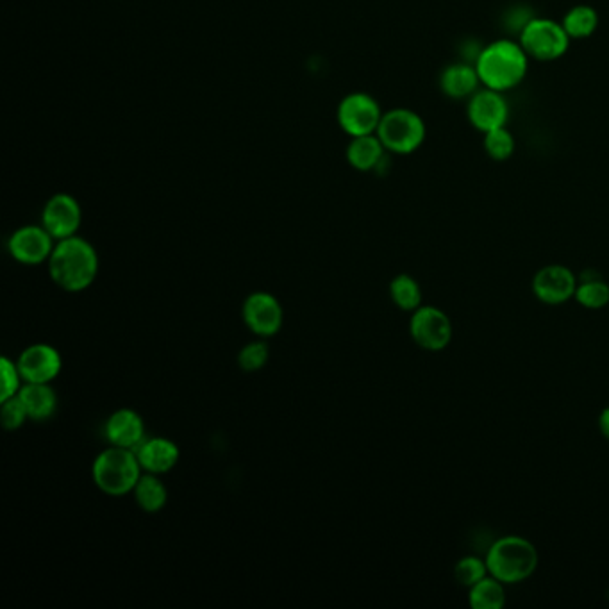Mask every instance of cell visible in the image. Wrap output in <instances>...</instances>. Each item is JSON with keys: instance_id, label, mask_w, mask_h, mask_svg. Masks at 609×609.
Here are the masks:
<instances>
[{"instance_id": "8", "label": "cell", "mask_w": 609, "mask_h": 609, "mask_svg": "<svg viewBox=\"0 0 609 609\" xmlns=\"http://www.w3.org/2000/svg\"><path fill=\"white\" fill-rule=\"evenodd\" d=\"M409 334L420 349L427 352H440L452 342L451 317L436 306H420L411 313Z\"/></svg>"}, {"instance_id": "26", "label": "cell", "mask_w": 609, "mask_h": 609, "mask_svg": "<svg viewBox=\"0 0 609 609\" xmlns=\"http://www.w3.org/2000/svg\"><path fill=\"white\" fill-rule=\"evenodd\" d=\"M486 576H490L486 559L479 556H463L454 565V579L467 590Z\"/></svg>"}, {"instance_id": "10", "label": "cell", "mask_w": 609, "mask_h": 609, "mask_svg": "<svg viewBox=\"0 0 609 609\" xmlns=\"http://www.w3.org/2000/svg\"><path fill=\"white\" fill-rule=\"evenodd\" d=\"M531 290L543 304L559 306L574 299L577 276L565 265H545L534 274Z\"/></svg>"}, {"instance_id": "19", "label": "cell", "mask_w": 609, "mask_h": 609, "mask_svg": "<svg viewBox=\"0 0 609 609\" xmlns=\"http://www.w3.org/2000/svg\"><path fill=\"white\" fill-rule=\"evenodd\" d=\"M18 397L24 402L29 418L36 422L49 420L58 409V395L51 383H24Z\"/></svg>"}, {"instance_id": "24", "label": "cell", "mask_w": 609, "mask_h": 609, "mask_svg": "<svg viewBox=\"0 0 609 609\" xmlns=\"http://www.w3.org/2000/svg\"><path fill=\"white\" fill-rule=\"evenodd\" d=\"M390 297L401 311L413 313L422 306V288L417 279L409 274H399L390 283Z\"/></svg>"}, {"instance_id": "17", "label": "cell", "mask_w": 609, "mask_h": 609, "mask_svg": "<svg viewBox=\"0 0 609 609\" xmlns=\"http://www.w3.org/2000/svg\"><path fill=\"white\" fill-rule=\"evenodd\" d=\"M479 86H483V84L477 74L476 65L467 63V61L452 63L443 70L442 76H440V88H442L443 95H447L454 101L470 99L479 90Z\"/></svg>"}, {"instance_id": "1", "label": "cell", "mask_w": 609, "mask_h": 609, "mask_svg": "<svg viewBox=\"0 0 609 609\" xmlns=\"http://www.w3.org/2000/svg\"><path fill=\"white\" fill-rule=\"evenodd\" d=\"M47 263L52 281L65 292H83L99 274V254L92 243L77 234L59 240Z\"/></svg>"}, {"instance_id": "2", "label": "cell", "mask_w": 609, "mask_h": 609, "mask_svg": "<svg viewBox=\"0 0 609 609\" xmlns=\"http://www.w3.org/2000/svg\"><path fill=\"white\" fill-rule=\"evenodd\" d=\"M474 65L484 88L506 93L526 79L529 56L520 42L495 40L479 51Z\"/></svg>"}, {"instance_id": "3", "label": "cell", "mask_w": 609, "mask_h": 609, "mask_svg": "<svg viewBox=\"0 0 609 609\" xmlns=\"http://www.w3.org/2000/svg\"><path fill=\"white\" fill-rule=\"evenodd\" d=\"M484 559L490 576L506 586H513L533 576L540 563V554L531 540L518 534H506L490 545Z\"/></svg>"}, {"instance_id": "28", "label": "cell", "mask_w": 609, "mask_h": 609, "mask_svg": "<svg viewBox=\"0 0 609 609\" xmlns=\"http://www.w3.org/2000/svg\"><path fill=\"white\" fill-rule=\"evenodd\" d=\"M0 374H2V393H0V401H6L11 397H17L20 388L24 386V379L18 370V365L15 361L9 358L0 359Z\"/></svg>"}, {"instance_id": "16", "label": "cell", "mask_w": 609, "mask_h": 609, "mask_svg": "<svg viewBox=\"0 0 609 609\" xmlns=\"http://www.w3.org/2000/svg\"><path fill=\"white\" fill-rule=\"evenodd\" d=\"M134 452L140 459L143 472L156 476L174 470L179 461V447L167 438H145Z\"/></svg>"}, {"instance_id": "25", "label": "cell", "mask_w": 609, "mask_h": 609, "mask_svg": "<svg viewBox=\"0 0 609 609\" xmlns=\"http://www.w3.org/2000/svg\"><path fill=\"white\" fill-rule=\"evenodd\" d=\"M515 145V136L509 133L508 127L484 133V151L493 161H508L515 152Z\"/></svg>"}, {"instance_id": "30", "label": "cell", "mask_w": 609, "mask_h": 609, "mask_svg": "<svg viewBox=\"0 0 609 609\" xmlns=\"http://www.w3.org/2000/svg\"><path fill=\"white\" fill-rule=\"evenodd\" d=\"M599 429H601L602 436L609 442V406L602 409L601 415H599Z\"/></svg>"}, {"instance_id": "15", "label": "cell", "mask_w": 609, "mask_h": 609, "mask_svg": "<svg viewBox=\"0 0 609 609\" xmlns=\"http://www.w3.org/2000/svg\"><path fill=\"white\" fill-rule=\"evenodd\" d=\"M104 434L109 445L136 451L145 440V422L134 409H118L106 420Z\"/></svg>"}, {"instance_id": "18", "label": "cell", "mask_w": 609, "mask_h": 609, "mask_svg": "<svg viewBox=\"0 0 609 609\" xmlns=\"http://www.w3.org/2000/svg\"><path fill=\"white\" fill-rule=\"evenodd\" d=\"M386 147L377 134H365L351 138L347 147V161L358 172L379 170L386 159Z\"/></svg>"}, {"instance_id": "4", "label": "cell", "mask_w": 609, "mask_h": 609, "mask_svg": "<svg viewBox=\"0 0 609 609\" xmlns=\"http://www.w3.org/2000/svg\"><path fill=\"white\" fill-rule=\"evenodd\" d=\"M143 476V468L136 452L109 445L93 461L92 477L95 486L109 497H124L134 490Z\"/></svg>"}, {"instance_id": "6", "label": "cell", "mask_w": 609, "mask_h": 609, "mask_svg": "<svg viewBox=\"0 0 609 609\" xmlns=\"http://www.w3.org/2000/svg\"><path fill=\"white\" fill-rule=\"evenodd\" d=\"M520 45L529 59L549 63L567 54L570 36L561 22L534 17L522 27Z\"/></svg>"}, {"instance_id": "9", "label": "cell", "mask_w": 609, "mask_h": 609, "mask_svg": "<svg viewBox=\"0 0 609 609\" xmlns=\"http://www.w3.org/2000/svg\"><path fill=\"white\" fill-rule=\"evenodd\" d=\"M243 322L259 338L276 336L284 324L281 302L272 293H251L242 308Z\"/></svg>"}, {"instance_id": "7", "label": "cell", "mask_w": 609, "mask_h": 609, "mask_svg": "<svg viewBox=\"0 0 609 609\" xmlns=\"http://www.w3.org/2000/svg\"><path fill=\"white\" fill-rule=\"evenodd\" d=\"M383 109L379 102L365 92H354L345 95L338 109H336V120L343 133L349 134L351 138L365 136V134H376L377 127L383 118Z\"/></svg>"}, {"instance_id": "22", "label": "cell", "mask_w": 609, "mask_h": 609, "mask_svg": "<svg viewBox=\"0 0 609 609\" xmlns=\"http://www.w3.org/2000/svg\"><path fill=\"white\" fill-rule=\"evenodd\" d=\"M506 601V584L493 576H486L468 588V604L472 609H502Z\"/></svg>"}, {"instance_id": "23", "label": "cell", "mask_w": 609, "mask_h": 609, "mask_svg": "<svg viewBox=\"0 0 609 609\" xmlns=\"http://www.w3.org/2000/svg\"><path fill=\"white\" fill-rule=\"evenodd\" d=\"M561 24L565 27L570 40H586L593 36L599 27V13L592 6L577 4L574 8L568 9Z\"/></svg>"}, {"instance_id": "27", "label": "cell", "mask_w": 609, "mask_h": 609, "mask_svg": "<svg viewBox=\"0 0 609 609\" xmlns=\"http://www.w3.org/2000/svg\"><path fill=\"white\" fill-rule=\"evenodd\" d=\"M270 358V349L265 342L256 340V342L247 343L238 354V365L243 372H258L265 367Z\"/></svg>"}, {"instance_id": "5", "label": "cell", "mask_w": 609, "mask_h": 609, "mask_svg": "<svg viewBox=\"0 0 609 609\" xmlns=\"http://www.w3.org/2000/svg\"><path fill=\"white\" fill-rule=\"evenodd\" d=\"M377 136L386 151L399 156L417 152L426 142L427 127L417 111L408 108L390 109L381 118Z\"/></svg>"}, {"instance_id": "12", "label": "cell", "mask_w": 609, "mask_h": 609, "mask_svg": "<svg viewBox=\"0 0 609 609\" xmlns=\"http://www.w3.org/2000/svg\"><path fill=\"white\" fill-rule=\"evenodd\" d=\"M56 243L58 242L52 238V234L45 227L24 226L11 234L8 251L11 258L18 263L36 267L51 259Z\"/></svg>"}, {"instance_id": "11", "label": "cell", "mask_w": 609, "mask_h": 609, "mask_svg": "<svg viewBox=\"0 0 609 609\" xmlns=\"http://www.w3.org/2000/svg\"><path fill=\"white\" fill-rule=\"evenodd\" d=\"M83 222V209L74 195L56 193L45 202L42 211V226L59 242L76 236Z\"/></svg>"}, {"instance_id": "20", "label": "cell", "mask_w": 609, "mask_h": 609, "mask_svg": "<svg viewBox=\"0 0 609 609\" xmlns=\"http://www.w3.org/2000/svg\"><path fill=\"white\" fill-rule=\"evenodd\" d=\"M577 304L586 309L606 308L609 304V284L595 270H584L577 277V290L574 295Z\"/></svg>"}, {"instance_id": "14", "label": "cell", "mask_w": 609, "mask_h": 609, "mask_svg": "<svg viewBox=\"0 0 609 609\" xmlns=\"http://www.w3.org/2000/svg\"><path fill=\"white\" fill-rule=\"evenodd\" d=\"M24 383H52L61 374L63 359L58 349L47 343H34L17 359Z\"/></svg>"}, {"instance_id": "13", "label": "cell", "mask_w": 609, "mask_h": 609, "mask_svg": "<svg viewBox=\"0 0 609 609\" xmlns=\"http://www.w3.org/2000/svg\"><path fill=\"white\" fill-rule=\"evenodd\" d=\"M467 117L470 124L479 133H490L493 129L506 127L509 118V106L504 93L490 88H479L468 99Z\"/></svg>"}, {"instance_id": "29", "label": "cell", "mask_w": 609, "mask_h": 609, "mask_svg": "<svg viewBox=\"0 0 609 609\" xmlns=\"http://www.w3.org/2000/svg\"><path fill=\"white\" fill-rule=\"evenodd\" d=\"M2 402V409H0V417H2V426L6 431H17L20 427L26 424L27 409L24 406V402L20 401V397H11Z\"/></svg>"}, {"instance_id": "21", "label": "cell", "mask_w": 609, "mask_h": 609, "mask_svg": "<svg viewBox=\"0 0 609 609\" xmlns=\"http://www.w3.org/2000/svg\"><path fill=\"white\" fill-rule=\"evenodd\" d=\"M134 501L145 513H159L167 506L168 490L156 474L145 472L134 486Z\"/></svg>"}]
</instances>
